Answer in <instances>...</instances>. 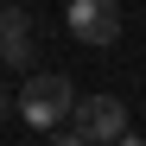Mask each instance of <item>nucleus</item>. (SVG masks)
<instances>
[{"mask_svg": "<svg viewBox=\"0 0 146 146\" xmlns=\"http://www.w3.org/2000/svg\"><path fill=\"white\" fill-rule=\"evenodd\" d=\"M70 102H76V89H70V76H44V70H32L26 76V89H19V114L32 121L38 133H51V127H64L70 121Z\"/></svg>", "mask_w": 146, "mask_h": 146, "instance_id": "f257e3e1", "label": "nucleus"}, {"mask_svg": "<svg viewBox=\"0 0 146 146\" xmlns=\"http://www.w3.org/2000/svg\"><path fill=\"white\" fill-rule=\"evenodd\" d=\"M70 114H76V133L89 146H108V140L127 133V102H121V95H76Z\"/></svg>", "mask_w": 146, "mask_h": 146, "instance_id": "f03ea898", "label": "nucleus"}, {"mask_svg": "<svg viewBox=\"0 0 146 146\" xmlns=\"http://www.w3.org/2000/svg\"><path fill=\"white\" fill-rule=\"evenodd\" d=\"M70 38L89 44V51L121 44V7L114 0H70Z\"/></svg>", "mask_w": 146, "mask_h": 146, "instance_id": "7ed1b4c3", "label": "nucleus"}, {"mask_svg": "<svg viewBox=\"0 0 146 146\" xmlns=\"http://www.w3.org/2000/svg\"><path fill=\"white\" fill-rule=\"evenodd\" d=\"M0 64H7V70H32V64H38L32 13H26V7H0Z\"/></svg>", "mask_w": 146, "mask_h": 146, "instance_id": "20e7f679", "label": "nucleus"}, {"mask_svg": "<svg viewBox=\"0 0 146 146\" xmlns=\"http://www.w3.org/2000/svg\"><path fill=\"white\" fill-rule=\"evenodd\" d=\"M51 146H89V140H83L76 127H51Z\"/></svg>", "mask_w": 146, "mask_h": 146, "instance_id": "39448f33", "label": "nucleus"}, {"mask_svg": "<svg viewBox=\"0 0 146 146\" xmlns=\"http://www.w3.org/2000/svg\"><path fill=\"white\" fill-rule=\"evenodd\" d=\"M108 146H146V140H140V133H121V140H108Z\"/></svg>", "mask_w": 146, "mask_h": 146, "instance_id": "423d86ee", "label": "nucleus"}, {"mask_svg": "<svg viewBox=\"0 0 146 146\" xmlns=\"http://www.w3.org/2000/svg\"><path fill=\"white\" fill-rule=\"evenodd\" d=\"M0 114H7V89H0Z\"/></svg>", "mask_w": 146, "mask_h": 146, "instance_id": "0eeeda50", "label": "nucleus"}, {"mask_svg": "<svg viewBox=\"0 0 146 146\" xmlns=\"http://www.w3.org/2000/svg\"><path fill=\"white\" fill-rule=\"evenodd\" d=\"M13 7H26V0H13Z\"/></svg>", "mask_w": 146, "mask_h": 146, "instance_id": "6e6552de", "label": "nucleus"}]
</instances>
